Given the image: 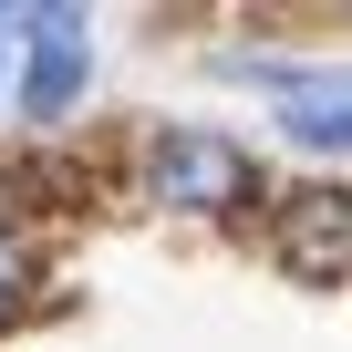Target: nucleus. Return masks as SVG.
I'll return each instance as SVG.
<instances>
[{"label": "nucleus", "instance_id": "obj_3", "mask_svg": "<svg viewBox=\"0 0 352 352\" xmlns=\"http://www.w3.org/2000/svg\"><path fill=\"white\" fill-rule=\"evenodd\" d=\"M228 73H249V83L280 94V135L290 145L352 155V73H290V63H259V52H228Z\"/></svg>", "mask_w": 352, "mask_h": 352}, {"label": "nucleus", "instance_id": "obj_6", "mask_svg": "<svg viewBox=\"0 0 352 352\" xmlns=\"http://www.w3.org/2000/svg\"><path fill=\"white\" fill-rule=\"evenodd\" d=\"M21 83V11H0V94Z\"/></svg>", "mask_w": 352, "mask_h": 352}, {"label": "nucleus", "instance_id": "obj_5", "mask_svg": "<svg viewBox=\"0 0 352 352\" xmlns=\"http://www.w3.org/2000/svg\"><path fill=\"white\" fill-rule=\"evenodd\" d=\"M21 290H32V249H21L11 228H0V321L21 311Z\"/></svg>", "mask_w": 352, "mask_h": 352}, {"label": "nucleus", "instance_id": "obj_1", "mask_svg": "<svg viewBox=\"0 0 352 352\" xmlns=\"http://www.w3.org/2000/svg\"><path fill=\"white\" fill-rule=\"evenodd\" d=\"M145 187L166 208H187V218H228V208L259 197V155L239 135H218V124H166L145 145Z\"/></svg>", "mask_w": 352, "mask_h": 352}, {"label": "nucleus", "instance_id": "obj_4", "mask_svg": "<svg viewBox=\"0 0 352 352\" xmlns=\"http://www.w3.org/2000/svg\"><path fill=\"white\" fill-rule=\"evenodd\" d=\"M280 270H300V280L352 270V197H342V187H300V197H280Z\"/></svg>", "mask_w": 352, "mask_h": 352}, {"label": "nucleus", "instance_id": "obj_2", "mask_svg": "<svg viewBox=\"0 0 352 352\" xmlns=\"http://www.w3.org/2000/svg\"><path fill=\"white\" fill-rule=\"evenodd\" d=\"M83 73H94V21L83 11H21V114L32 124H63L73 114V94H83Z\"/></svg>", "mask_w": 352, "mask_h": 352}]
</instances>
